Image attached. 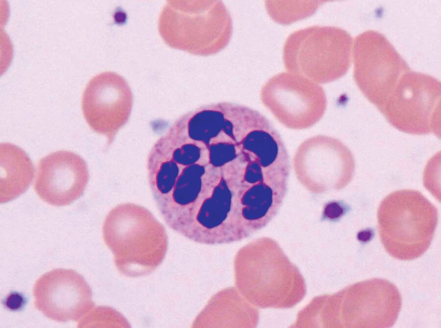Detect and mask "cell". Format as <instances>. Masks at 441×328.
Segmentation results:
<instances>
[{
	"instance_id": "cell-12",
	"label": "cell",
	"mask_w": 441,
	"mask_h": 328,
	"mask_svg": "<svg viewBox=\"0 0 441 328\" xmlns=\"http://www.w3.org/2000/svg\"><path fill=\"white\" fill-rule=\"evenodd\" d=\"M133 95L125 79L112 71L97 74L83 93L81 107L90 128L107 138L111 144L118 132L128 121Z\"/></svg>"
},
{
	"instance_id": "cell-16",
	"label": "cell",
	"mask_w": 441,
	"mask_h": 328,
	"mask_svg": "<svg viewBox=\"0 0 441 328\" xmlns=\"http://www.w3.org/2000/svg\"><path fill=\"white\" fill-rule=\"evenodd\" d=\"M35 176V168L26 152L8 142L0 144V203L23 194Z\"/></svg>"
},
{
	"instance_id": "cell-6",
	"label": "cell",
	"mask_w": 441,
	"mask_h": 328,
	"mask_svg": "<svg viewBox=\"0 0 441 328\" xmlns=\"http://www.w3.org/2000/svg\"><path fill=\"white\" fill-rule=\"evenodd\" d=\"M379 235L392 257L410 260L423 255L433 240L438 222L436 207L417 190L394 191L377 211Z\"/></svg>"
},
{
	"instance_id": "cell-11",
	"label": "cell",
	"mask_w": 441,
	"mask_h": 328,
	"mask_svg": "<svg viewBox=\"0 0 441 328\" xmlns=\"http://www.w3.org/2000/svg\"><path fill=\"white\" fill-rule=\"evenodd\" d=\"M262 102L288 128H310L322 118L327 99L323 88L303 76L283 72L270 78L263 86Z\"/></svg>"
},
{
	"instance_id": "cell-5",
	"label": "cell",
	"mask_w": 441,
	"mask_h": 328,
	"mask_svg": "<svg viewBox=\"0 0 441 328\" xmlns=\"http://www.w3.org/2000/svg\"><path fill=\"white\" fill-rule=\"evenodd\" d=\"M232 30L231 16L221 0H169L158 21V31L166 44L198 56L224 49Z\"/></svg>"
},
{
	"instance_id": "cell-14",
	"label": "cell",
	"mask_w": 441,
	"mask_h": 328,
	"mask_svg": "<svg viewBox=\"0 0 441 328\" xmlns=\"http://www.w3.org/2000/svg\"><path fill=\"white\" fill-rule=\"evenodd\" d=\"M89 179L85 161L73 152L60 150L40 159L34 188L47 203L65 206L82 196Z\"/></svg>"
},
{
	"instance_id": "cell-3",
	"label": "cell",
	"mask_w": 441,
	"mask_h": 328,
	"mask_svg": "<svg viewBox=\"0 0 441 328\" xmlns=\"http://www.w3.org/2000/svg\"><path fill=\"white\" fill-rule=\"evenodd\" d=\"M401 306L394 284L372 278L314 298L298 316L303 328H386L395 323Z\"/></svg>"
},
{
	"instance_id": "cell-1",
	"label": "cell",
	"mask_w": 441,
	"mask_h": 328,
	"mask_svg": "<svg viewBox=\"0 0 441 328\" xmlns=\"http://www.w3.org/2000/svg\"><path fill=\"white\" fill-rule=\"evenodd\" d=\"M282 159L258 114L216 103L180 117L154 144L148 179L167 225L206 245L245 239L284 199Z\"/></svg>"
},
{
	"instance_id": "cell-4",
	"label": "cell",
	"mask_w": 441,
	"mask_h": 328,
	"mask_svg": "<svg viewBox=\"0 0 441 328\" xmlns=\"http://www.w3.org/2000/svg\"><path fill=\"white\" fill-rule=\"evenodd\" d=\"M102 234L117 269L126 277L151 273L161 264L168 249L164 226L148 210L133 203L113 208L104 220Z\"/></svg>"
},
{
	"instance_id": "cell-13",
	"label": "cell",
	"mask_w": 441,
	"mask_h": 328,
	"mask_svg": "<svg viewBox=\"0 0 441 328\" xmlns=\"http://www.w3.org/2000/svg\"><path fill=\"white\" fill-rule=\"evenodd\" d=\"M34 305L47 318L79 322L95 307L92 290L72 269L56 268L40 276L33 289Z\"/></svg>"
},
{
	"instance_id": "cell-15",
	"label": "cell",
	"mask_w": 441,
	"mask_h": 328,
	"mask_svg": "<svg viewBox=\"0 0 441 328\" xmlns=\"http://www.w3.org/2000/svg\"><path fill=\"white\" fill-rule=\"evenodd\" d=\"M259 312L233 287L215 294L199 313L194 328H255Z\"/></svg>"
},
{
	"instance_id": "cell-8",
	"label": "cell",
	"mask_w": 441,
	"mask_h": 328,
	"mask_svg": "<svg viewBox=\"0 0 441 328\" xmlns=\"http://www.w3.org/2000/svg\"><path fill=\"white\" fill-rule=\"evenodd\" d=\"M441 93L438 79L411 70L402 76L379 111L401 132L439 136Z\"/></svg>"
},
{
	"instance_id": "cell-2",
	"label": "cell",
	"mask_w": 441,
	"mask_h": 328,
	"mask_svg": "<svg viewBox=\"0 0 441 328\" xmlns=\"http://www.w3.org/2000/svg\"><path fill=\"white\" fill-rule=\"evenodd\" d=\"M236 289L261 308L287 309L306 294L304 279L274 239L263 237L242 247L234 259Z\"/></svg>"
},
{
	"instance_id": "cell-17",
	"label": "cell",
	"mask_w": 441,
	"mask_h": 328,
	"mask_svg": "<svg viewBox=\"0 0 441 328\" xmlns=\"http://www.w3.org/2000/svg\"><path fill=\"white\" fill-rule=\"evenodd\" d=\"M24 297L18 293H11L4 301V305L11 310H17L22 308L24 304Z\"/></svg>"
},
{
	"instance_id": "cell-10",
	"label": "cell",
	"mask_w": 441,
	"mask_h": 328,
	"mask_svg": "<svg viewBox=\"0 0 441 328\" xmlns=\"http://www.w3.org/2000/svg\"><path fill=\"white\" fill-rule=\"evenodd\" d=\"M355 165L353 155L345 144L324 135L302 142L293 159L297 179L308 190L316 194L345 187L353 178Z\"/></svg>"
},
{
	"instance_id": "cell-9",
	"label": "cell",
	"mask_w": 441,
	"mask_h": 328,
	"mask_svg": "<svg viewBox=\"0 0 441 328\" xmlns=\"http://www.w3.org/2000/svg\"><path fill=\"white\" fill-rule=\"evenodd\" d=\"M353 61L357 86L379 110L402 76L411 70L389 40L374 30L365 31L355 37Z\"/></svg>"
},
{
	"instance_id": "cell-7",
	"label": "cell",
	"mask_w": 441,
	"mask_h": 328,
	"mask_svg": "<svg viewBox=\"0 0 441 328\" xmlns=\"http://www.w3.org/2000/svg\"><path fill=\"white\" fill-rule=\"evenodd\" d=\"M353 39L345 30L315 25L294 31L287 38L283 61L289 72L316 83L338 80L352 62Z\"/></svg>"
}]
</instances>
